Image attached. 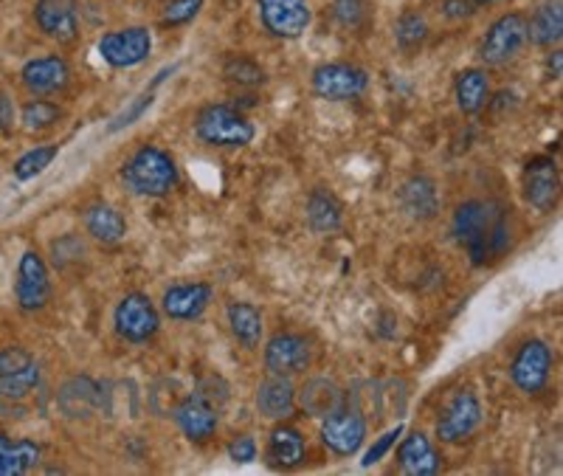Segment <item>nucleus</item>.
<instances>
[{"mask_svg": "<svg viewBox=\"0 0 563 476\" xmlns=\"http://www.w3.org/2000/svg\"><path fill=\"white\" fill-rule=\"evenodd\" d=\"M451 232L476 268L499 263L512 245L510 209L499 200L467 198L454 209Z\"/></svg>", "mask_w": 563, "mask_h": 476, "instance_id": "obj_1", "label": "nucleus"}, {"mask_svg": "<svg viewBox=\"0 0 563 476\" xmlns=\"http://www.w3.org/2000/svg\"><path fill=\"white\" fill-rule=\"evenodd\" d=\"M122 180L139 198H169L180 184V169L164 147L141 144L124 162Z\"/></svg>", "mask_w": 563, "mask_h": 476, "instance_id": "obj_2", "label": "nucleus"}, {"mask_svg": "<svg viewBox=\"0 0 563 476\" xmlns=\"http://www.w3.org/2000/svg\"><path fill=\"white\" fill-rule=\"evenodd\" d=\"M195 135L206 147L214 150H243L256 139V128L243 110L234 104H203L195 113Z\"/></svg>", "mask_w": 563, "mask_h": 476, "instance_id": "obj_3", "label": "nucleus"}, {"mask_svg": "<svg viewBox=\"0 0 563 476\" xmlns=\"http://www.w3.org/2000/svg\"><path fill=\"white\" fill-rule=\"evenodd\" d=\"M530 45V29H527L525 12H505L493 20L482 37L476 57L485 68H505L525 54Z\"/></svg>", "mask_w": 563, "mask_h": 476, "instance_id": "obj_4", "label": "nucleus"}, {"mask_svg": "<svg viewBox=\"0 0 563 476\" xmlns=\"http://www.w3.org/2000/svg\"><path fill=\"white\" fill-rule=\"evenodd\" d=\"M552 367H555V353L550 344L544 339H527L510 361L512 387L527 398H536L550 387Z\"/></svg>", "mask_w": 563, "mask_h": 476, "instance_id": "obj_5", "label": "nucleus"}, {"mask_svg": "<svg viewBox=\"0 0 563 476\" xmlns=\"http://www.w3.org/2000/svg\"><path fill=\"white\" fill-rule=\"evenodd\" d=\"M310 90L324 102H352L369 90V71L355 63H321L310 74Z\"/></svg>", "mask_w": 563, "mask_h": 476, "instance_id": "obj_6", "label": "nucleus"}, {"mask_svg": "<svg viewBox=\"0 0 563 476\" xmlns=\"http://www.w3.org/2000/svg\"><path fill=\"white\" fill-rule=\"evenodd\" d=\"M115 335L128 344H147L153 342L161 330V313L153 299L141 290H130L119 299L113 310Z\"/></svg>", "mask_w": 563, "mask_h": 476, "instance_id": "obj_7", "label": "nucleus"}, {"mask_svg": "<svg viewBox=\"0 0 563 476\" xmlns=\"http://www.w3.org/2000/svg\"><path fill=\"white\" fill-rule=\"evenodd\" d=\"M54 297V283L48 263L37 248H26L20 254L18 277H14V302L23 313H40L48 308Z\"/></svg>", "mask_w": 563, "mask_h": 476, "instance_id": "obj_8", "label": "nucleus"}, {"mask_svg": "<svg viewBox=\"0 0 563 476\" xmlns=\"http://www.w3.org/2000/svg\"><path fill=\"white\" fill-rule=\"evenodd\" d=\"M97 52L104 65L124 71L135 65L147 63L153 54V32L147 26H122L113 32H104L97 43Z\"/></svg>", "mask_w": 563, "mask_h": 476, "instance_id": "obj_9", "label": "nucleus"}, {"mask_svg": "<svg viewBox=\"0 0 563 476\" xmlns=\"http://www.w3.org/2000/svg\"><path fill=\"white\" fill-rule=\"evenodd\" d=\"M321 443L330 454L335 457H352L358 454L361 445L366 443V418L361 414L358 406L344 403L339 409H333L330 414H324V423H321Z\"/></svg>", "mask_w": 563, "mask_h": 476, "instance_id": "obj_10", "label": "nucleus"}, {"mask_svg": "<svg viewBox=\"0 0 563 476\" xmlns=\"http://www.w3.org/2000/svg\"><path fill=\"white\" fill-rule=\"evenodd\" d=\"M485 412H482V403L471 389H460V392L451 395V400L442 406V414L437 418V438L440 443H465L467 438H474L479 432Z\"/></svg>", "mask_w": 563, "mask_h": 476, "instance_id": "obj_11", "label": "nucleus"}, {"mask_svg": "<svg viewBox=\"0 0 563 476\" xmlns=\"http://www.w3.org/2000/svg\"><path fill=\"white\" fill-rule=\"evenodd\" d=\"M34 26L57 45H77L82 37L79 0H34Z\"/></svg>", "mask_w": 563, "mask_h": 476, "instance_id": "obj_12", "label": "nucleus"}, {"mask_svg": "<svg viewBox=\"0 0 563 476\" xmlns=\"http://www.w3.org/2000/svg\"><path fill=\"white\" fill-rule=\"evenodd\" d=\"M265 32L276 40H299L313 23L310 0H256Z\"/></svg>", "mask_w": 563, "mask_h": 476, "instance_id": "obj_13", "label": "nucleus"}, {"mask_svg": "<svg viewBox=\"0 0 563 476\" xmlns=\"http://www.w3.org/2000/svg\"><path fill=\"white\" fill-rule=\"evenodd\" d=\"M521 189H525L527 207L536 212H552L561 198V173H558L555 158L550 155H536L525 164V175H521Z\"/></svg>", "mask_w": 563, "mask_h": 476, "instance_id": "obj_14", "label": "nucleus"}, {"mask_svg": "<svg viewBox=\"0 0 563 476\" xmlns=\"http://www.w3.org/2000/svg\"><path fill=\"white\" fill-rule=\"evenodd\" d=\"M173 420L189 443L203 445L218 434L220 409L200 392H189L173 406Z\"/></svg>", "mask_w": 563, "mask_h": 476, "instance_id": "obj_15", "label": "nucleus"}, {"mask_svg": "<svg viewBox=\"0 0 563 476\" xmlns=\"http://www.w3.org/2000/svg\"><path fill=\"white\" fill-rule=\"evenodd\" d=\"M70 79H74V74H70V65L63 54L32 57L20 68V85L32 97H59L68 90Z\"/></svg>", "mask_w": 563, "mask_h": 476, "instance_id": "obj_16", "label": "nucleus"}, {"mask_svg": "<svg viewBox=\"0 0 563 476\" xmlns=\"http://www.w3.org/2000/svg\"><path fill=\"white\" fill-rule=\"evenodd\" d=\"M313 364V344L301 333H276L265 344V369L271 375L294 378Z\"/></svg>", "mask_w": 563, "mask_h": 476, "instance_id": "obj_17", "label": "nucleus"}, {"mask_svg": "<svg viewBox=\"0 0 563 476\" xmlns=\"http://www.w3.org/2000/svg\"><path fill=\"white\" fill-rule=\"evenodd\" d=\"M211 299H214V288L209 283H175L164 290L161 310L173 322H195L206 313Z\"/></svg>", "mask_w": 563, "mask_h": 476, "instance_id": "obj_18", "label": "nucleus"}, {"mask_svg": "<svg viewBox=\"0 0 563 476\" xmlns=\"http://www.w3.org/2000/svg\"><path fill=\"white\" fill-rule=\"evenodd\" d=\"M308 460V440L290 423L274 425L265 445V465L271 471H294Z\"/></svg>", "mask_w": 563, "mask_h": 476, "instance_id": "obj_19", "label": "nucleus"}, {"mask_svg": "<svg viewBox=\"0 0 563 476\" xmlns=\"http://www.w3.org/2000/svg\"><path fill=\"white\" fill-rule=\"evenodd\" d=\"M40 380H43V369L37 361H32L20 373L3 375L0 378V418H23L26 400L37 392Z\"/></svg>", "mask_w": 563, "mask_h": 476, "instance_id": "obj_20", "label": "nucleus"}, {"mask_svg": "<svg viewBox=\"0 0 563 476\" xmlns=\"http://www.w3.org/2000/svg\"><path fill=\"white\" fill-rule=\"evenodd\" d=\"M99 403H102L99 384L88 375H74L57 392V409L68 420H88L90 414L99 412Z\"/></svg>", "mask_w": 563, "mask_h": 476, "instance_id": "obj_21", "label": "nucleus"}, {"mask_svg": "<svg viewBox=\"0 0 563 476\" xmlns=\"http://www.w3.org/2000/svg\"><path fill=\"white\" fill-rule=\"evenodd\" d=\"M490 71L485 65H474V68H462L454 77V99L456 108L465 117H476L490 104Z\"/></svg>", "mask_w": 563, "mask_h": 476, "instance_id": "obj_22", "label": "nucleus"}, {"mask_svg": "<svg viewBox=\"0 0 563 476\" xmlns=\"http://www.w3.org/2000/svg\"><path fill=\"white\" fill-rule=\"evenodd\" d=\"M404 438V434H400ZM397 465L409 476H434L442 471V457L431 445V440L422 432H411L409 438L400 440L397 449Z\"/></svg>", "mask_w": 563, "mask_h": 476, "instance_id": "obj_23", "label": "nucleus"}, {"mask_svg": "<svg viewBox=\"0 0 563 476\" xmlns=\"http://www.w3.org/2000/svg\"><path fill=\"white\" fill-rule=\"evenodd\" d=\"M530 43L538 48H555L563 37V0H538L527 14Z\"/></svg>", "mask_w": 563, "mask_h": 476, "instance_id": "obj_24", "label": "nucleus"}, {"mask_svg": "<svg viewBox=\"0 0 563 476\" xmlns=\"http://www.w3.org/2000/svg\"><path fill=\"white\" fill-rule=\"evenodd\" d=\"M440 189L429 175H411L400 187V207L411 220H431L440 212Z\"/></svg>", "mask_w": 563, "mask_h": 476, "instance_id": "obj_25", "label": "nucleus"}, {"mask_svg": "<svg viewBox=\"0 0 563 476\" xmlns=\"http://www.w3.org/2000/svg\"><path fill=\"white\" fill-rule=\"evenodd\" d=\"M305 218H308L310 232L324 237V234L339 232L341 225H344V207H341V200L330 189L316 187L308 195V203H305Z\"/></svg>", "mask_w": 563, "mask_h": 476, "instance_id": "obj_26", "label": "nucleus"}, {"mask_svg": "<svg viewBox=\"0 0 563 476\" xmlns=\"http://www.w3.org/2000/svg\"><path fill=\"white\" fill-rule=\"evenodd\" d=\"M256 409L265 420H285L296 412V389L290 378L271 375L256 387Z\"/></svg>", "mask_w": 563, "mask_h": 476, "instance_id": "obj_27", "label": "nucleus"}, {"mask_svg": "<svg viewBox=\"0 0 563 476\" xmlns=\"http://www.w3.org/2000/svg\"><path fill=\"white\" fill-rule=\"evenodd\" d=\"M82 223L85 232L102 245L122 243L124 234H128V220H124V214L115 207H110V203H104V200H97V203H90L85 209Z\"/></svg>", "mask_w": 563, "mask_h": 476, "instance_id": "obj_28", "label": "nucleus"}, {"mask_svg": "<svg viewBox=\"0 0 563 476\" xmlns=\"http://www.w3.org/2000/svg\"><path fill=\"white\" fill-rule=\"evenodd\" d=\"M225 319H229L231 335L238 339L240 347L256 350L263 344L265 322H263V310L251 302H231L225 308Z\"/></svg>", "mask_w": 563, "mask_h": 476, "instance_id": "obj_29", "label": "nucleus"}, {"mask_svg": "<svg viewBox=\"0 0 563 476\" xmlns=\"http://www.w3.org/2000/svg\"><path fill=\"white\" fill-rule=\"evenodd\" d=\"M43 449L32 440H12L0 432V476L32 474L40 465Z\"/></svg>", "mask_w": 563, "mask_h": 476, "instance_id": "obj_30", "label": "nucleus"}, {"mask_svg": "<svg viewBox=\"0 0 563 476\" xmlns=\"http://www.w3.org/2000/svg\"><path fill=\"white\" fill-rule=\"evenodd\" d=\"M296 403L310 414V418H324L333 409H339L344 403V392L339 389V384L330 378H310L305 387L296 392Z\"/></svg>", "mask_w": 563, "mask_h": 476, "instance_id": "obj_31", "label": "nucleus"}, {"mask_svg": "<svg viewBox=\"0 0 563 476\" xmlns=\"http://www.w3.org/2000/svg\"><path fill=\"white\" fill-rule=\"evenodd\" d=\"M65 119V110L48 97H32L20 104V128L26 133H45Z\"/></svg>", "mask_w": 563, "mask_h": 476, "instance_id": "obj_32", "label": "nucleus"}, {"mask_svg": "<svg viewBox=\"0 0 563 476\" xmlns=\"http://www.w3.org/2000/svg\"><path fill=\"white\" fill-rule=\"evenodd\" d=\"M429 20H426L422 12H417V9H406V12L395 20V43L404 54H417L422 45L429 43Z\"/></svg>", "mask_w": 563, "mask_h": 476, "instance_id": "obj_33", "label": "nucleus"}, {"mask_svg": "<svg viewBox=\"0 0 563 476\" xmlns=\"http://www.w3.org/2000/svg\"><path fill=\"white\" fill-rule=\"evenodd\" d=\"M335 26L346 34H361L375 23V9L369 0H333L330 7Z\"/></svg>", "mask_w": 563, "mask_h": 476, "instance_id": "obj_34", "label": "nucleus"}, {"mask_svg": "<svg viewBox=\"0 0 563 476\" xmlns=\"http://www.w3.org/2000/svg\"><path fill=\"white\" fill-rule=\"evenodd\" d=\"M220 74H223L225 82L238 85V88H260V85L268 82V71L249 54H229L223 59Z\"/></svg>", "mask_w": 563, "mask_h": 476, "instance_id": "obj_35", "label": "nucleus"}, {"mask_svg": "<svg viewBox=\"0 0 563 476\" xmlns=\"http://www.w3.org/2000/svg\"><path fill=\"white\" fill-rule=\"evenodd\" d=\"M57 155H59L57 144H40V147H34V150H29V153L20 155L12 167V175L18 180L37 178V175H43L45 169L52 167Z\"/></svg>", "mask_w": 563, "mask_h": 476, "instance_id": "obj_36", "label": "nucleus"}, {"mask_svg": "<svg viewBox=\"0 0 563 476\" xmlns=\"http://www.w3.org/2000/svg\"><path fill=\"white\" fill-rule=\"evenodd\" d=\"M206 0H169L161 12V26L164 29H184L189 26L200 12Z\"/></svg>", "mask_w": 563, "mask_h": 476, "instance_id": "obj_37", "label": "nucleus"}, {"mask_svg": "<svg viewBox=\"0 0 563 476\" xmlns=\"http://www.w3.org/2000/svg\"><path fill=\"white\" fill-rule=\"evenodd\" d=\"M85 243L77 237V234H65V237L54 240L52 243V257L57 268H68V265L79 263L85 257Z\"/></svg>", "mask_w": 563, "mask_h": 476, "instance_id": "obj_38", "label": "nucleus"}, {"mask_svg": "<svg viewBox=\"0 0 563 476\" xmlns=\"http://www.w3.org/2000/svg\"><path fill=\"white\" fill-rule=\"evenodd\" d=\"M153 102H155L153 88L144 90V93H141V97L135 99V102L130 104L128 110H122V113H119V117L113 119V124H110V133H119V130H124V128H130V124L139 122V119L144 117V113H147L150 108H153Z\"/></svg>", "mask_w": 563, "mask_h": 476, "instance_id": "obj_39", "label": "nucleus"}, {"mask_svg": "<svg viewBox=\"0 0 563 476\" xmlns=\"http://www.w3.org/2000/svg\"><path fill=\"white\" fill-rule=\"evenodd\" d=\"M400 434H404V425H395V429H389V432L380 434V438L375 440V443H372L369 449H366V454H364V460H361V465H364V468H372V465H378L380 460H384L386 454H389V451L395 449V443H397V440H400Z\"/></svg>", "mask_w": 563, "mask_h": 476, "instance_id": "obj_40", "label": "nucleus"}, {"mask_svg": "<svg viewBox=\"0 0 563 476\" xmlns=\"http://www.w3.org/2000/svg\"><path fill=\"white\" fill-rule=\"evenodd\" d=\"M34 361V353H29L26 347H20V344H12V347L0 350V378L3 375L20 373L23 367H29Z\"/></svg>", "mask_w": 563, "mask_h": 476, "instance_id": "obj_41", "label": "nucleus"}, {"mask_svg": "<svg viewBox=\"0 0 563 476\" xmlns=\"http://www.w3.org/2000/svg\"><path fill=\"white\" fill-rule=\"evenodd\" d=\"M476 12H479V9H476L474 0H442L440 3V14L449 20V23H465V20L474 18Z\"/></svg>", "mask_w": 563, "mask_h": 476, "instance_id": "obj_42", "label": "nucleus"}, {"mask_svg": "<svg viewBox=\"0 0 563 476\" xmlns=\"http://www.w3.org/2000/svg\"><path fill=\"white\" fill-rule=\"evenodd\" d=\"M229 457L231 463L249 465L256 460V440L251 434H238V438L229 443Z\"/></svg>", "mask_w": 563, "mask_h": 476, "instance_id": "obj_43", "label": "nucleus"}, {"mask_svg": "<svg viewBox=\"0 0 563 476\" xmlns=\"http://www.w3.org/2000/svg\"><path fill=\"white\" fill-rule=\"evenodd\" d=\"M18 122V108H14V99L9 97L7 90H0V139L9 135Z\"/></svg>", "mask_w": 563, "mask_h": 476, "instance_id": "obj_44", "label": "nucleus"}, {"mask_svg": "<svg viewBox=\"0 0 563 476\" xmlns=\"http://www.w3.org/2000/svg\"><path fill=\"white\" fill-rule=\"evenodd\" d=\"M547 63H544V74H547V79H561L563 77V52L561 48H547Z\"/></svg>", "mask_w": 563, "mask_h": 476, "instance_id": "obj_45", "label": "nucleus"}, {"mask_svg": "<svg viewBox=\"0 0 563 476\" xmlns=\"http://www.w3.org/2000/svg\"><path fill=\"white\" fill-rule=\"evenodd\" d=\"M476 9H493V7H501V3H507V0H474Z\"/></svg>", "mask_w": 563, "mask_h": 476, "instance_id": "obj_46", "label": "nucleus"}]
</instances>
